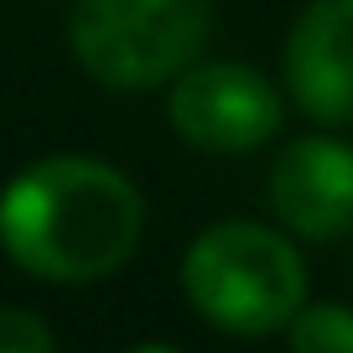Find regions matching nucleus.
Returning a JSON list of instances; mask_svg holds the SVG:
<instances>
[{
  "label": "nucleus",
  "instance_id": "obj_8",
  "mask_svg": "<svg viewBox=\"0 0 353 353\" xmlns=\"http://www.w3.org/2000/svg\"><path fill=\"white\" fill-rule=\"evenodd\" d=\"M0 353H57V332L32 307H0Z\"/></svg>",
  "mask_w": 353,
  "mask_h": 353
},
{
  "label": "nucleus",
  "instance_id": "obj_3",
  "mask_svg": "<svg viewBox=\"0 0 353 353\" xmlns=\"http://www.w3.org/2000/svg\"><path fill=\"white\" fill-rule=\"evenodd\" d=\"M213 0H73L68 52L99 88L151 94L203 63Z\"/></svg>",
  "mask_w": 353,
  "mask_h": 353
},
{
  "label": "nucleus",
  "instance_id": "obj_1",
  "mask_svg": "<svg viewBox=\"0 0 353 353\" xmlns=\"http://www.w3.org/2000/svg\"><path fill=\"white\" fill-rule=\"evenodd\" d=\"M145 198L99 156H37L0 188V254L47 286H94L135 260Z\"/></svg>",
  "mask_w": 353,
  "mask_h": 353
},
{
  "label": "nucleus",
  "instance_id": "obj_4",
  "mask_svg": "<svg viewBox=\"0 0 353 353\" xmlns=\"http://www.w3.org/2000/svg\"><path fill=\"white\" fill-rule=\"evenodd\" d=\"M286 88L239 57H203L166 83V125L192 151L250 156L286 125Z\"/></svg>",
  "mask_w": 353,
  "mask_h": 353
},
{
  "label": "nucleus",
  "instance_id": "obj_9",
  "mask_svg": "<svg viewBox=\"0 0 353 353\" xmlns=\"http://www.w3.org/2000/svg\"><path fill=\"white\" fill-rule=\"evenodd\" d=\"M125 353H182V348H172V343H135V348H125Z\"/></svg>",
  "mask_w": 353,
  "mask_h": 353
},
{
  "label": "nucleus",
  "instance_id": "obj_5",
  "mask_svg": "<svg viewBox=\"0 0 353 353\" xmlns=\"http://www.w3.org/2000/svg\"><path fill=\"white\" fill-rule=\"evenodd\" d=\"M276 229L296 244H332L353 234V141L343 130H312L281 145L265 176Z\"/></svg>",
  "mask_w": 353,
  "mask_h": 353
},
{
  "label": "nucleus",
  "instance_id": "obj_6",
  "mask_svg": "<svg viewBox=\"0 0 353 353\" xmlns=\"http://www.w3.org/2000/svg\"><path fill=\"white\" fill-rule=\"evenodd\" d=\"M281 88L317 130H353V0H307L296 11Z\"/></svg>",
  "mask_w": 353,
  "mask_h": 353
},
{
  "label": "nucleus",
  "instance_id": "obj_7",
  "mask_svg": "<svg viewBox=\"0 0 353 353\" xmlns=\"http://www.w3.org/2000/svg\"><path fill=\"white\" fill-rule=\"evenodd\" d=\"M291 353H353V307L348 301H307L286 327Z\"/></svg>",
  "mask_w": 353,
  "mask_h": 353
},
{
  "label": "nucleus",
  "instance_id": "obj_2",
  "mask_svg": "<svg viewBox=\"0 0 353 353\" xmlns=\"http://www.w3.org/2000/svg\"><path fill=\"white\" fill-rule=\"evenodd\" d=\"M307 260L286 229L260 219H219L192 234L182 250V296L229 338H270L286 332L307 307Z\"/></svg>",
  "mask_w": 353,
  "mask_h": 353
}]
</instances>
